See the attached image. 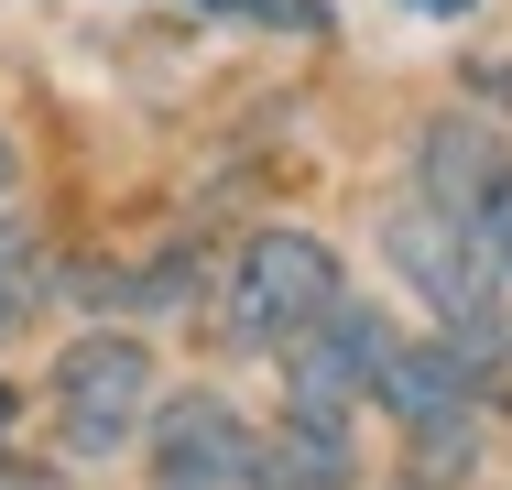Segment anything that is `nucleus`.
Here are the masks:
<instances>
[{"mask_svg":"<svg viewBox=\"0 0 512 490\" xmlns=\"http://www.w3.org/2000/svg\"><path fill=\"white\" fill-rule=\"evenodd\" d=\"M0 490H66V480H55V469H11V458H0Z\"/></svg>","mask_w":512,"mask_h":490,"instance_id":"nucleus-12","label":"nucleus"},{"mask_svg":"<svg viewBox=\"0 0 512 490\" xmlns=\"http://www.w3.org/2000/svg\"><path fill=\"white\" fill-rule=\"evenodd\" d=\"M414 11H469V0H414Z\"/></svg>","mask_w":512,"mask_h":490,"instance_id":"nucleus-13","label":"nucleus"},{"mask_svg":"<svg viewBox=\"0 0 512 490\" xmlns=\"http://www.w3.org/2000/svg\"><path fill=\"white\" fill-rule=\"evenodd\" d=\"M382 349H393V327L371 316V305H327L306 338L284 349V414H316V425H349L360 403H371V382H382Z\"/></svg>","mask_w":512,"mask_h":490,"instance_id":"nucleus-4","label":"nucleus"},{"mask_svg":"<svg viewBox=\"0 0 512 490\" xmlns=\"http://www.w3.org/2000/svg\"><path fill=\"white\" fill-rule=\"evenodd\" d=\"M480 240H491V262H502V284H512V186L480 207Z\"/></svg>","mask_w":512,"mask_h":490,"instance_id":"nucleus-11","label":"nucleus"},{"mask_svg":"<svg viewBox=\"0 0 512 490\" xmlns=\"http://www.w3.org/2000/svg\"><path fill=\"white\" fill-rule=\"evenodd\" d=\"M469 469H480V414H469V403L404 425V490H458Z\"/></svg>","mask_w":512,"mask_h":490,"instance_id":"nucleus-9","label":"nucleus"},{"mask_svg":"<svg viewBox=\"0 0 512 490\" xmlns=\"http://www.w3.org/2000/svg\"><path fill=\"white\" fill-rule=\"evenodd\" d=\"M338 305V251L306 229H251L229 251V294H218V327L240 349H295L316 316Z\"/></svg>","mask_w":512,"mask_h":490,"instance_id":"nucleus-2","label":"nucleus"},{"mask_svg":"<svg viewBox=\"0 0 512 490\" xmlns=\"http://www.w3.org/2000/svg\"><path fill=\"white\" fill-rule=\"evenodd\" d=\"M371 392H382V403L414 425V414H458V403H480V371H469V349L436 327V338H393Z\"/></svg>","mask_w":512,"mask_h":490,"instance_id":"nucleus-8","label":"nucleus"},{"mask_svg":"<svg viewBox=\"0 0 512 490\" xmlns=\"http://www.w3.org/2000/svg\"><path fill=\"white\" fill-rule=\"evenodd\" d=\"M240 490H360V458H349V425H316V414H284L251 436V469Z\"/></svg>","mask_w":512,"mask_h":490,"instance_id":"nucleus-6","label":"nucleus"},{"mask_svg":"<svg viewBox=\"0 0 512 490\" xmlns=\"http://www.w3.org/2000/svg\"><path fill=\"white\" fill-rule=\"evenodd\" d=\"M0 436H11V382H0Z\"/></svg>","mask_w":512,"mask_h":490,"instance_id":"nucleus-14","label":"nucleus"},{"mask_svg":"<svg viewBox=\"0 0 512 490\" xmlns=\"http://www.w3.org/2000/svg\"><path fill=\"white\" fill-rule=\"evenodd\" d=\"M382 262L414 284V305L469 349V371L480 392L512 371V284L502 262H491V240H480V218H458V207H436V196H404L393 218H382Z\"/></svg>","mask_w":512,"mask_h":490,"instance_id":"nucleus-1","label":"nucleus"},{"mask_svg":"<svg viewBox=\"0 0 512 490\" xmlns=\"http://www.w3.org/2000/svg\"><path fill=\"white\" fill-rule=\"evenodd\" d=\"M0 196H11V142H0Z\"/></svg>","mask_w":512,"mask_h":490,"instance_id":"nucleus-15","label":"nucleus"},{"mask_svg":"<svg viewBox=\"0 0 512 490\" xmlns=\"http://www.w3.org/2000/svg\"><path fill=\"white\" fill-rule=\"evenodd\" d=\"M44 316V240L22 218H0V338H22Z\"/></svg>","mask_w":512,"mask_h":490,"instance_id":"nucleus-10","label":"nucleus"},{"mask_svg":"<svg viewBox=\"0 0 512 490\" xmlns=\"http://www.w3.org/2000/svg\"><path fill=\"white\" fill-rule=\"evenodd\" d=\"M153 480L164 490H240V469H251V425L218 403V392H175L164 414H153Z\"/></svg>","mask_w":512,"mask_h":490,"instance_id":"nucleus-5","label":"nucleus"},{"mask_svg":"<svg viewBox=\"0 0 512 490\" xmlns=\"http://www.w3.org/2000/svg\"><path fill=\"white\" fill-rule=\"evenodd\" d=\"M414 186L436 196V207H458V218H480V207L512 186L502 131H491V120H436V131H425V153H414Z\"/></svg>","mask_w":512,"mask_h":490,"instance_id":"nucleus-7","label":"nucleus"},{"mask_svg":"<svg viewBox=\"0 0 512 490\" xmlns=\"http://www.w3.org/2000/svg\"><path fill=\"white\" fill-rule=\"evenodd\" d=\"M142 414H153V349L142 338H77L66 360H55V436L77 447V458H120L131 436H142Z\"/></svg>","mask_w":512,"mask_h":490,"instance_id":"nucleus-3","label":"nucleus"},{"mask_svg":"<svg viewBox=\"0 0 512 490\" xmlns=\"http://www.w3.org/2000/svg\"><path fill=\"white\" fill-rule=\"evenodd\" d=\"M207 11H229V0H207Z\"/></svg>","mask_w":512,"mask_h":490,"instance_id":"nucleus-16","label":"nucleus"}]
</instances>
